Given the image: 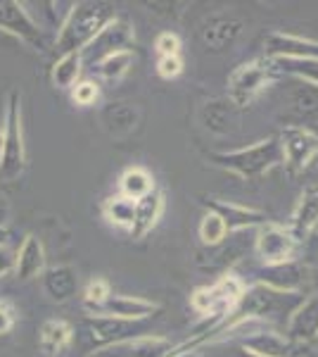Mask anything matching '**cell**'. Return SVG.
Returning <instances> with one entry per match:
<instances>
[{
  "label": "cell",
  "instance_id": "6da1fadb",
  "mask_svg": "<svg viewBox=\"0 0 318 357\" xmlns=\"http://www.w3.org/2000/svg\"><path fill=\"white\" fill-rule=\"evenodd\" d=\"M114 8L109 3H77L67 13L55 38V50L60 55L81 53L95 41L97 33L114 20Z\"/></svg>",
  "mask_w": 318,
  "mask_h": 357
},
{
  "label": "cell",
  "instance_id": "7a4b0ae2",
  "mask_svg": "<svg viewBox=\"0 0 318 357\" xmlns=\"http://www.w3.org/2000/svg\"><path fill=\"white\" fill-rule=\"evenodd\" d=\"M212 162L221 169L230 172V174L240 176V178H259L264 176L266 172H271L273 167L283 165V148H280V138L271 136L264 138V141H257L247 148H240V151H230V153H214Z\"/></svg>",
  "mask_w": 318,
  "mask_h": 357
},
{
  "label": "cell",
  "instance_id": "3957f363",
  "mask_svg": "<svg viewBox=\"0 0 318 357\" xmlns=\"http://www.w3.org/2000/svg\"><path fill=\"white\" fill-rule=\"evenodd\" d=\"M26 167L24 129H22V98L17 91H10L5 105L3 126V153H0V176L13 181Z\"/></svg>",
  "mask_w": 318,
  "mask_h": 357
},
{
  "label": "cell",
  "instance_id": "277c9868",
  "mask_svg": "<svg viewBox=\"0 0 318 357\" xmlns=\"http://www.w3.org/2000/svg\"><path fill=\"white\" fill-rule=\"evenodd\" d=\"M245 291H247V286L242 284L238 276L225 274L214 286H205V289L195 291L193 296H190V305H193L195 312L212 314V319L225 321L228 314L238 307Z\"/></svg>",
  "mask_w": 318,
  "mask_h": 357
},
{
  "label": "cell",
  "instance_id": "5b68a950",
  "mask_svg": "<svg viewBox=\"0 0 318 357\" xmlns=\"http://www.w3.org/2000/svg\"><path fill=\"white\" fill-rule=\"evenodd\" d=\"M297 245L299 241L294 238L290 229L280 227L276 222H266L264 227H259L257 241H254L257 255L264 262V267H278V264L292 262Z\"/></svg>",
  "mask_w": 318,
  "mask_h": 357
},
{
  "label": "cell",
  "instance_id": "8992f818",
  "mask_svg": "<svg viewBox=\"0 0 318 357\" xmlns=\"http://www.w3.org/2000/svg\"><path fill=\"white\" fill-rule=\"evenodd\" d=\"M271 82V65L266 60H250L242 62L233 69L228 77V93L230 100L238 105H247L254 100Z\"/></svg>",
  "mask_w": 318,
  "mask_h": 357
},
{
  "label": "cell",
  "instance_id": "52a82bcc",
  "mask_svg": "<svg viewBox=\"0 0 318 357\" xmlns=\"http://www.w3.org/2000/svg\"><path fill=\"white\" fill-rule=\"evenodd\" d=\"M133 43H136L133 26L126 20H121V17H114V20L97 33L95 41L86 50H81V55H84V62L97 65V62L105 60L107 55L121 53V50H131Z\"/></svg>",
  "mask_w": 318,
  "mask_h": 357
},
{
  "label": "cell",
  "instance_id": "ba28073f",
  "mask_svg": "<svg viewBox=\"0 0 318 357\" xmlns=\"http://www.w3.org/2000/svg\"><path fill=\"white\" fill-rule=\"evenodd\" d=\"M280 138L283 160L292 169H306L318 155V134L306 126H285Z\"/></svg>",
  "mask_w": 318,
  "mask_h": 357
},
{
  "label": "cell",
  "instance_id": "9c48e42d",
  "mask_svg": "<svg viewBox=\"0 0 318 357\" xmlns=\"http://www.w3.org/2000/svg\"><path fill=\"white\" fill-rule=\"evenodd\" d=\"M0 29L13 33L19 41L29 43L31 48H36V50L43 48V33H40L38 24L31 20V15L26 13L22 3L0 0Z\"/></svg>",
  "mask_w": 318,
  "mask_h": 357
},
{
  "label": "cell",
  "instance_id": "30bf717a",
  "mask_svg": "<svg viewBox=\"0 0 318 357\" xmlns=\"http://www.w3.org/2000/svg\"><path fill=\"white\" fill-rule=\"evenodd\" d=\"M266 55L273 60H304V57H318V41L304 36H294V33L273 31L266 36L264 41Z\"/></svg>",
  "mask_w": 318,
  "mask_h": 357
},
{
  "label": "cell",
  "instance_id": "8fae6325",
  "mask_svg": "<svg viewBox=\"0 0 318 357\" xmlns=\"http://www.w3.org/2000/svg\"><path fill=\"white\" fill-rule=\"evenodd\" d=\"M154 312H159V305L145 298H136V296H112L102 307L95 310V317H109V319H119V321H141L152 317Z\"/></svg>",
  "mask_w": 318,
  "mask_h": 357
},
{
  "label": "cell",
  "instance_id": "7c38bea8",
  "mask_svg": "<svg viewBox=\"0 0 318 357\" xmlns=\"http://www.w3.org/2000/svg\"><path fill=\"white\" fill-rule=\"evenodd\" d=\"M173 348L169 338L164 336H136L102 348L97 355H114V357H166Z\"/></svg>",
  "mask_w": 318,
  "mask_h": 357
},
{
  "label": "cell",
  "instance_id": "4fadbf2b",
  "mask_svg": "<svg viewBox=\"0 0 318 357\" xmlns=\"http://www.w3.org/2000/svg\"><path fill=\"white\" fill-rule=\"evenodd\" d=\"M207 207L212 212H216L218 217L225 222V229L228 231H245V229H259L264 227L266 222V215L259 210H252V207H245V205H235V203H223V200H207Z\"/></svg>",
  "mask_w": 318,
  "mask_h": 357
},
{
  "label": "cell",
  "instance_id": "5bb4252c",
  "mask_svg": "<svg viewBox=\"0 0 318 357\" xmlns=\"http://www.w3.org/2000/svg\"><path fill=\"white\" fill-rule=\"evenodd\" d=\"M242 350L252 357H290L292 341L273 329H257L242 338Z\"/></svg>",
  "mask_w": 318,
  "mask_h": 357
},
{
  "label": "cell",
  "instance_id": "9a60e30c",
  "mask_svg": "<svg viewBox=\"0 0 318 357\" xmlns=\"http://www.w3.org/2000/svg\"><path fill=\"white\" fill-rule=\"evenodd\" d=\"M45 272V248L36 236H26L15 255V274L19 281L38 279Z\"/></svg>",
  "mask_w": 318,
  "mask_h": 357
},
{
  "label": "cell",
  "instance_id": "2e32d148",
  "mask_svg": "<svg viewBox=\"0 0 318 357\" xmlns=\"http://www.w3.org/2000/svg\"><path fill=\"white\" fill-rule=\"evenodd\" d=\"M318 336V296L299 303L292 310L287 321V338L290 341H311Z\"/></svg>",
  "mask_w": 318,
  "mask_h": 357
},
{
  "label": "cell",
  "instance_id": "e0dca14e",
  "mask_svg": "<svg viewBox=\"0 0 318 357\" xmlns=\"http://www.w3.org/2000/svg\"><path fill=\"white\" fill-rule=\"evenodd\" d=\"M316 229H318V188H306L292 212L290 231L297 241H304Z\"/></svg>",
  "mask_w": 318,
  "mask_h": 357
},
{
  "label": "cell",
  "instance_id": "ac0fdd59",
  "mask_svg": "<svg viewBox=\"0 0 318 357\" xmlns=\"http://www.w3.org/2000/svg\"><path fill=\"white\" fill-rule=\"evenodd\" d=\"M161 212H164V193L159 188H154L152 193L141 198L136 203V222H133V238H143L148 231H152L157 227Z\"/></svg>",
  "mask_w": 318,
  "mask_h": 357
},
{
  "label": "cell",
  "instance_id": "d6986e66",
  "mask_svg": "<svg viewBox=\"0 0 318 357\" xmlns=\"http://www.w3.org/2000/svg\"><path fill=\"white\" fill-rule=\"evenodd\" d=\"M259 284L278 293H297L299 286H302V269L294 267L292 262L278 264V267H266Z\"/></svg>",
  "mask_w": 318,
  "mask_h": 357
},
{
  "label": "cell",
  "instance_id": "ffe728a7",
  "mask_svg": "<svg viewBox=\"0 0 318 357\" xmlns=\"http://www.w3.org/2000/svg\"><path fill=\"white\" fill-rule=\"evenodd\" d=\"M102 215L105 220L117 229H124V231H131L133 222H136V200L126 198V195H109V198L102 203Z\"/></svg>",
  "mask_w": 318,
  "mask_h": 357
},
{
  "label": "cell",
  "instance_id": "44dd1931",
  "mask_svg": "<svg viewBox=\"0 0 318 357\" xmlns=\"http://www.w3.org/2000/svg\"><path fill=\"white\" fill-rule=\"evenodd\" d=\"M154 178L150 174L148 169H143V167H129V169L124 172V174L119 176V191L121 195H126V198L131 200H141L145 198L154 191Z\"/></svg>",
  "mask_w": 318,
  "mask_h": 357
},
{
  "label": "cell",
  "instance_id": "7402d4cb",
  "mask_svg": "<svg viewBox=\"0 0 318 357\" xmlns=\"http://www.w3.org/2000/svg\"><path fill=\"white\" fill-rule=\"evenodd\" d=\"M45 291L53 301H67L79 289V276L72 267H55L45 272Z\"/></svg>",
  "mask_w": 318,
  "mask_h": 357
},
{
  "label": "cell",
  "instance_id": "603a6c76",
  "mask_svg": "<svg viewBox=\"0 0 318 357\" xmlns=\"http://www.w3.org/2000/svg\"><path fill=\"white\" fill-rule=\"evenodd\" d=\"M74 338L72 324H67L65 319H48L40 326V345L48 353H62Z\"/></svg>",
  "mask_w": 318,
  "mask_h": 357
},
{
  "label": "cell",
  "instance_id": "cb8c5ba5",
  "mask_svg": "<svg viewBox=\"0 0 318 357\" xmlns=\"http://www.w3.org/2000/svg\"><path fill=\"white\" fill-rule=\"evenodd\" d=\"M81 67H84V55L81 53H67L60 55V60L53 67V84L57 89L72 91L79 84L81 77Z\"/></svg>",
  "mask_w": 318,
  "mask_h": 357
},
{
  "label": "cell",
  "instance_id": "d4e9b609",
  "mask_svg": "<svg viewBox=\"0 0 318 357\" xmlns=\"http://www.w3.org/2000/svg\"><path fill=\"white\" fill-rule=\"evenodd\" d=\"M97 74H100L105 82H119L133 67V50H121V53L107 55L105 60L97 62Z\"/></svg>",
  "mask_w": 318,
  "mask_h": 357
},
{
  "label": "cell",
  "instance_id": "484cf974",
  "mask_svg": "<svg viewBox=\"0 0 318 357\" xmlns=\"http://www.w3.org/2000/svg\"><path fill=\"white\" fill-rule=\"evenodd\" d=\"M283 72L297 77L299 82L318 86V57H304V60H276Z\"/></svg>",
  "mask_w": 318,
  "mask_h": 357
},
{
  "label": "cell",
  "instance_id": "4316f807",
  "mask_svg": "<svg viewBox=\"0 0 318 357\" xmlns=\"http://www.w3.org/2000/svg\"><path fill=\"white\" fill-rule=\"evenodd\" d=\"M225 238H228L225 222L216 215V212L207 210L205 217H202V222H200V241L205 245L214 248V245H221Z\"/></svg>",
  "mask_w": 318,
  "mask_h": 357
},
{
  "label": "cell",
  "instance_id": "83f0119b",
  "mask_svg": "<svg viewBox=\"0 0 318 357\" xmlns=\"http://www.w3.org/2000/svg\"><path fill=\"white\" fill-rule=\"evenodd\" d=\"M109 298H112V291H109V284L105 279L88 281V286H86V291H84V301L90 310H93V312L97 307H102Z\"/></svg>",
  "mask_w": 318,
  "mask_h": 357
},
{
  "label": "cell",
  "instance_id": "f1b7e54d",
  "mask_svg": "<svg viewBox=\"0 0 318 357\" xmlns=\"http://www.w3.org/2000/svg\"><path fill=\"white\" fill-rule=\"evenodd\" d=\"M97 96H100V89H97V84L95 82H79L77 86L72 89V98H74V102L77 105H93V102L97 100Z\"/></svg>",
  "mask_w": 318,
  "mask_h": 357
},
{
  "label": "cell",
  "instance_id": "f546056e",
  "mask_svg": "<svg viewBox=\"0 0 318 357\" xmlns=\"http://www.w3.org/2000/svg\"><path fill=\"white\" fill-rule=\"evenodd\" d=\"M154 50L159 53V57H171V55H181V38L171 31H164L157 36L154 41Z\"/></svg>",
  "mask_w": 318,
  "mask_h": 357
},
{
  "label": "cell",
  "instance_id": "4dcf8cb0",
  "mask_svg": "<svg viewBox=\"0 0 318 357\" xmlns=\"http://www.w3.org/2000/svg\"><path fill=\"white\" fill-rule=\"evenodd\" d=\"M183 72V60L181 55H171V57H159L157 60V74L161 79H176Z\"/></svg>",
  "mask_w": 318,
  "mask_h": 357
},
{
  "label": "cell",
  "instance_id": "1f68e13d",
  "mask_svg": "<svg viewBox=\"0 0 318 357\" xmlns=\"http://www.w3.org/2000/svg\"><path fill=\"white\" fill-rule=\"evenodd\" d=\"M13 326H15V314H13V310H10L8 305L0 303V333L13 331Z\"/></svg>",
  "mask_w": 318,
  "mask_h": 357
},
{
  "label": "cell",
  "instance_id": "d6a6232c",
  "mask_svg": "<svg viewBox=\"0 0 318 357\" xmlns=\"http://www.w3.org/2000/svg\"><path fill=\"white\" fill-rule=\"evenodd\" d=\"M15 272V255L8 248H0V276Z\"/></svg>",
  "mask_w": 318,
  "mask_h": 357
},
{
  "label": "cell",
  "instance_id": "836d02e7",
  "mask_svg": "<svg viewBox=\"0 0 318 357\" xmlns=\"http://www.w3.org/2000/svg\"><path fill=\"white\" fill-rule=\"evenodd\" d=\"M8 217H10V205H8V200H5L3 195H0V227H5Z\"/></svg>",
  "mask_w": 318,
  "mask_h": 357
},
{
  "label": "cell",
  "instance_id": "e575fe53",
  "mask_svg": "<svg viewBox=\"0 0 318 357\" xmlns=\"http://www.w3.org/2000/svg\"><path fill=\"white\" fill-rule=\"evenodd\" d=\"M8 238H10L8 229H5V227H0V248H8Z\"/></svg>",
  "mask_w": 318,
  "mask_h": 357
},
{
  "label": "cell",
  "instance_id": "d590c367",
  "mask_svg": "<svg viewBox=\"0 0 318 357\" xmlns=\"http://www.w3.org/2000/svg\"><path fill=\"white\" fill-rule=\"evenodd\" d=\"M173 357H205L200 353H195V350H190V353H181V355H173Z\"/></svg>",
  "mask_w": 318,
  "mask_h": 357
},
{
  "label": "cell",
  "instance_id": "8d00e7d4",
  "mask_svg": "<svg viewBox=\"0 0 318 357\" xmlns=\"http://www.w3.org/2000/svg\"><path fill=\"white\" fill-rule=\"evenodd\" d=\"M0 153H3V131H0Z\"/></svg>",
  "mask_w": 318,
  "mask_h": 357
},
{
  "label": "cell",
  "instance_id": "74e56055",
  "mask_svg": "<svg viewBox=\"0 0 318 357\" xmlns=\"http://www.w3.org/2000/svg\"><path fill=\"white\" fill-rule=\"evenodd\" d=\"M309 357H318V353H314V355H309Z\"/></svg>",
  "mask_w": 318,
  "mask_h": 357
},
{
  "label": "cell",
  "instance_id": "f35d334b",
  "mask_svg": "<svg viewBox=\"0 0 318 357\" xmlns=\"http://www.w3.org/2000/svg\"><path fill=\"white\" fill-rule=\"evenodd\" d=\"M247 357H252V355H247Z\"/></svg>",
  "mask_w": 318,
  "mask_h": 357
}]
</instances>
